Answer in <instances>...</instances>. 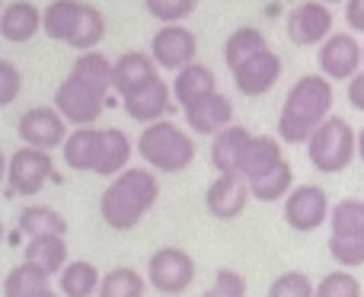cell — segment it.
Segmentation results:
<instances>
[{"instance_id": "cell-1", "label": "cell", "mask_w": 364, "mask_h": 297, "mask_svg": "<svg viewBox=\"0 0 364 297\" xmlns=\"http://www.w3.org/2000/svg\"><path fill=\"white\" fill-rule=\"evenodd\" d=\"M160 198V183L154 176L151 166H125L112 183L106 185L100 198V217L112 230H134L144 215L157 205Z\"/></svg>"}, {"instance_id": "cell-2", "label": "cell", "mask_w": 364, "mask_h": 297, "mask_svg": "<svg viewBox=\"0 0 364 297\" xmlns=\"http://www.w3.org/2000/svg\"><path fill=\"white\" fill-rule=\"evenodd\" d=\"M333 80L323 74H307L288 90L282 115H278V138L284 144H307L310 134L333 115Z\"/></svg>"}, {"instance_id": "cell-3", "label": "cell", "mask_w": 364, "mask_h": 297, "mask_svg": "<svg viewBox=\"0 0 364 297\" xmlns=\"http://www.w3.org/2000/svg\"><path fill=\"white\" fill-rule=\"evenodd\" d=\"M134 151L154 173H182L195 160V141L173 122L160 119L144 125Z\"/></svg>"}, {"instance_id": "cell-4", "label": "cell", "mask_w": 364, "mask_h": 297, "mask_svg": "<svg viewBox=\"0 0 364 297\" xmlns=\"http://www.w3.org/2000/svg\"><path fill=\"white\" fill-rule=\"evenodd\" d=\"M307 157L316 173L336 176V173L348 170V163L358 157V134L352 131V125H348L346 119L329 115V119L310 134Z\"/></svg>"}, {"instance_id": "cell-5", "label": "cell", "mask_w": 364, "mask_h": 297, "mask_svg": "<svg viewBox=\"0 0 364 297\" xmlns=\"http://www.w3.org/2000/svg\"><path fill=\"white\" fill-rule=\"evenodd\" d=\"M48 179H58L51 151H38V147L23 144L6 160V189H10V195L29 198L36 192H42Z\"/></svg>"}, {"instance_id": "cell-6", "label": "cell", "mask_w": 364, "mask_h": 297, "mask_svg": "<svg viewBox=\"0 0 364 297\" xmlns=\"http://www.w3.org/2000/svg\"><path fill=\"white\" fill-rule=\"evenodd\" d=\"M147 281L154 291L176 297L182 291H188L195 281V262L186 249L179 247H164L147 259Z\"/></svg>"}, {"instance_id": "cell-7", "label": "cell", "mask_w": 364, "mask_h": 297, "mask_svg": "<svg viewBox=\"0 0 364 297\" xmlns=\"http://www.w3.org/2000/svg\"><path fill=\"white\" fill-rule=\"evenodd\" d=\"M55 109L64 115L68 125H96L106 109V93L93 90L90 83L77 80V77H64L55 90Z\"/></svg>"}, {"instance_id": "cell-8", "label": "cell", "mask_w": 364, "mask_h": 297, "mask_svg": "<svg viewBox=\"0 0 364 297\" xmlns=\"http://www.w3.org/2000/svg\"><path fill=\"white\" fill-rule=\"evenodd\" d=\"M329 195L323 185H297L288 192L284 198V224L297 234H310V230H320L329 221Z\"/></svg>"}, {"instance_id": "cell-9", "label": "cell", "mask_w": 364, "mask_h": 297, "mask_svg": "<svg viewBox=\"0 0 364 297\" xmlns=\"http://www.w3.org/2000/svg\"><path fill=\"white\" fill-rule=\"evenodd\" d=\"M291 45L297 48H314L323 45L333 36V10L323 0H301L294 10L288 13V23H284Z\"/></svg>"}, {"instance_id": "cell-10", "label": "cell", "mask_w": 364, "mask_h": 297, "mask_svg": "<svg viewBox=\"0 0 364 297\" xmlns=\"http://www.w3.org/2000/svg\"><path fill=\"white\" fill-rule=\"evenodd\" d=\"M16 134L26 147H38V151H55L68 138V122L55 106H36L29 112L19 115Z\"/></svg>"}, {"instance_id": "cell-11", "label": "cell", "mask_w": 364, "mask_h": 297, "mask_svg": "<svg viewBox=\"0 0 364 297\" xmlns=\"http://www.w3.org/2000/svg\"><path fill=\"white\" fill-rule=\"evenodd\" d=\"M195 55H198V38H195V32L186 29V26L170 23V26H160V29L154 32L151 58L157 68L176 74V70H182L186 64L195 61Z\"/></svg>"}, {"instance_id": "cell-12", "label": "cell", "mask_w": 364, "mask_h": 297, "mask_svg": "<svg viewBox=\"0 0 364 297\" xmlns=\"http://www.w3.org/2000/svg\"><path fill=\"white\" fill-rule=\"evenodd\" d=\"M316 61H320V74L329 77V80H352L364 68L361 42L352 32H333V36L320 45Z\"/></svg>"}, {"instance_id": "cell-13", "label": "cell", "mask_w": 364, "mask_h": 297, "mask_svg": "<svg viewBox=\"0 0 364 297\" xmlns=\"http://www.w3.org/2000/svg\"><path fill=\"white\" fill-rule=\"evenodd\" d=\"M282 70H284L282 58H278L272 48H262L259 55H252L250 61L237 64L230 74H233V87H237L243 96H265L278 80H282Z\"/></svg>"}, {"instance_id": "cell-14", "label": "cell", "mask_w": 364, "mask_h": 297, "mask_svg": "<svg viewBox=\"0 0 364 297\" xmlns=\"http://www.w3.org/2000/svg\"><path fill=\"white\" fill-rule=\"evenodd\" d=\"M250 198H252L250 183L240 173H220L205 192V208L218 221H233V217H240L246 211Z\"/></svg>"}, {"instance_id": "cell-15", "label": "cell", "mask_w": 364, "mask_h": 297, "mask_svg": "<svg viewBox=\"0 0 364 297\" xmlns=\"http://www.w3.org/2000/svg\"><path fill=\"white\" fill-rule=\"evenodd\" d=\"M173 90L164 77H154L151 83H144L141 90L122 96V109L128 112V119L141 122V125H151V122H160L166 112H173Z\"/></svg>"}, {"instance_id": "cell-16", "label": "cell", "mask_w": 364, "mask_h": 297, "mask_svg": "<svg viewBox=\"0 0 364 297\" xmlns=\"http://www.w3.org/2000/svg\"><path fill=\"white\" fill-rule=\"evenodd\" d=\"M182 115H186V125L192 128L195 134H218L224 131L227 125H233V102L227 99L220 90H214V93L201 96L198 102H192V106L182 109Z\"/></svg>"}, {"instance_id": "cell-17", "label": "cell", "mask_w": 364, "mask_h": 297, "mask_svg": "<svg viewBox=\"0 0 364 297\" xmlns=\"http://www.w3.org/2000/svg\"><path fill=\"white\" fill-rule=\"evenodd\" d=\"M154 77H157V64L147 51H125L112 61V90L119 93V99L151 83Z\"/></svg>"}, {"instance_id": "cell-18", "label": "cell", "mask_w": 364, "mask_h": 297, "mask_svg": "<svg viewBox=\"0 0 364 297\" xmlns=\"http://www.w3.org/2000/svg\"><path fill=\"white\" fill-rule=\"evenodd\" d=\"M100 151H102V128H93V125L74 128L61 144L64 163H68L74 173H96Z\"/></svg>"}, {"instance_id": "cell-19", "label": "cell", "mask_w": 364, "mask_h": 297, "mask_svg": "<svg viewBox=\"0 0 364 297\" xmlns=\"http://www.w3.org/2000/svg\"><path fill=\"white\" fill-rule=\"evenodd\" d=\"M42 32V10L29 0H13L0 10V36L13 45H23Z\"/></svg>"}, {"instance_id": "cell-20", "label": "cell", "mask_w": 364, "mask_h": 297, "mask_svg": "<svg viewBox=\"0 0 364 297\" xmlns=\"http://www.w3.org/2000/svg\"><path fill=\"white\" fill-rule=\"evenodd\" d=\"M250 141H252L250 128L227 125L211 141V166L218 173H240V163H243V153L250 147Z\"/></svg>"}, {"instance_id": "cell-21", "label": "cell", "mask_w": 364, "mask_h": 297, "mask_svg": "<svg viewBox=\"0 0 364 297\" xmlns=\"http://www.w3.org/2000/svg\"><path fill=\"white\" fill-rule=\"evenodd\" d=\"M170 90H173V102H176L179 109H186V106H192V102H198L201 96L214 93V90H218V77H214L211 68L192 61V64H186L182 70H176Z\"/></svg>"}, {"instance_id": "cell-22", "label": "cell", "mask_w": 364, "mask_h": 297, "mask_svg": "<svg viewBox=\"0 0 364 297\" xmlns=\"http://www.w3.org/2000/svg\"><path fill=\"white\" fill-rule=\"evenodd\" d=\"M282 163H284V153H282L278 138H272V134H252L250 147L243 153V163H240V176L246 183H252V179H262L265 173H272Z\"/></svg>"}, {"instance_id": "cell-23", "label": "cell", "mask_w": 364, "mask_h": 297, "mask_svg": "<svg viewBox=\"0 0 364 297\" xmlns=\"http://www.w3.org/2000/svg\"><path fill=\"white\" fill-rule=\"evenodd\" d=\"M83 16V0H51L42 10V32L55 42L68 45L77 32V23Z\"/></svg>"}, {"instance_id": "cell-24", "label": "cell", "mask_w": 364, "mask_h": 297, "mask_svg": "<svg viewBox=\"0 0 364 297\" xmlns=\"http://www.w3.org/2000/svg\"><path fill=\"white\" fill-rule=\"evenodd\" d=\"M4 297H61L51 291L48 272L38 269L36 262H19L4 281Z\"/></svg>"}, {"instance_id": "cell-25", "label": "cell", "mask_w": 364, "mask_h": 297, "mask_svg": "<svg viewBox=\"0 0 364 297\" xmlns=\"http://www.w3.org/2000/svg\"><path fill=\"white\" fill-rule=\"evenodd\" d=\"M134 157V144L122 128H102V151L96 163V176H119Z\"/></svg>"}, {"instance_id": "cell-26", "label": "cell", "mask_w": 364, "mask_h": 297, "mask_svg": "<svg viewBox=\"0 0 364 297\" xmlns=\"http://www.w3.org/2000/svg\"><path fill=\"white\" fill-rule=\"evenodd\" d=\"M26 262H36L38 269H45L48 275L61 272L68 266V243L61 234H42V237H29L26 243Z\"/></svg>"}, {"instance_id": "cell-27", "label": "cell", "mask_w": 364, "mask_h": 297, "mask_svg": "<svg viewBox=\"0 0 364 297\" xmlns=\"http://www.w3.org/2000/svg\"><path fill=\"white\" fill-rule=\"evenodd\" d=\"M262 48H269L265 32L256 29V26H240V29H233L230 36H227V42H224V64L233 70L237 64L250 61V58L259 55Z\"/></svg>"}, {"instance_id": "cell-28", "label": "cell", "mask_w": 364, "mask_h": 297, "mask_svg": "<svg viewBox=\"0 0 364 297\" xmlns=\"http://www.w3.org/2000/svg\"><path fill=\"white\" fill-rule=\"evenodd\" d=\"M58 288H61V297H93L100 291V272H96L93 262L74 259L61 269Z\"/></svg>"}, {"instance_id": "cell-29", "label": "cell", "mask_w": 364, "mask_h": 297, "mask_svg": "<svg viewBox=\"0 0 364 297\" xmlns=\"http://www.w3.org/2000/svg\"><path fill=\"white\" fill-rule=\"evenodd\" d=\"M70 77L90 83V87L100 90V93H109V90H112V61H109L102 51H93V48L80 51V58L74 61Z\"/></svg>"}, {"instance_id": "cell-30", "label": "cell", "mask_w": 364, "mask_h": 297, "mask_svg": "<svg viewBox=\"0 0 364 297\" xmlns=\"http://www.w3.org/2000/svg\"><path fill=\"white\" fill-rule=\"evenodd\" d=\"M291 183H294V173H291L288 163H282V166H275L272 173H265L262 179H252V183H250V195L256 198V202H265V205L284 202V198H288V192H291Z\"/></svg>"}, {"instance_id": "cell-31", "label": "cell", "mask_w": 364, "mask_h": 297, "mask_svg": "<svg viewBox=\"0 0 364 297\" xmlns=\"http://www.w3.org/2000/svg\"><path fill=\"white\" fill-rule=\"evenodd\" d=\"M102 38H106V16H102L100 6L83 4V16H80V23H77V32L68 42V48L90 51V48H96Z\"/></svg>"}, {"instance_id": "cell-32", "label": "cell", "mask_w": 364, "mask_h": 297, "mask_svg": "<svg viewBox=\"0 0 364 297\" xmlns=\"http://www.w3.org/2000/svg\"><path fill=\"white\" fill-rule=\"evenodd\" d=\"M19 230L26 237H42V234H68V221L58 215L55 208H42V205H32V208H23L19 215Z\"/></svg>"}, {"instance_id": "cell-33", "label": "cell", "mask_w": 364, "mask_h": 297, "mask_svg": "<svg viewBox=\"0 0 364 297\" xmlns=\"http://www.w3.org/2000/svg\"><path fill=\"white\" fill-rule=\"evenodd\" d=\"M329 227H333V237H364V202L342 198L339 205H333Z\"/></svg>"}, {"instance_id": "cell-34", "label": "cell", "mask_w": 364, "mask_h": 297, "mask_svg": "<svg viewBox=\"0 0 364 297\" xmlns=\"http://www.w3.org/2000/svg\"><path fill=\"white\" fill-rule=\"evenodd\" d=\"M144 288L147 281L134 269H112L109 275L100 279L96 297H144Z\"/></svg>"}, {"instance_id": "cell-35", "label": "cell", "mask_w": 364, "mask_h": 297, "mask_svg": "<svg viewBox=\"0 0 364 297\" xmlns=\"http://www.w3.org/2000/svg\"><path fill=\"white\" fill-rule=\"evenodd\" d=\"M144 6L157 23L170 26V23H182V19L192 16L198 0H144Z\"/></svg>"}, {"instance_id": "cell-36", "label": "cell", "mask_w": 364, "mask_h": 297, "mask_svg": "<svg viewBox=\"0 0 364 297\" xmlns=\"http://www.w3.org/2000/svg\"><path fill=\"white\" fill-rule=\"evenodd\" d=\"M329 256L342 269L364 266V237H329Z\"/></svg>"}, {"instance_id": "cell-37", "label": "cell", "mask_w": 364, "mask_h": 297, "mask_svg": "<svg viewBox=\"0 0 364 297\" xmlns=\"http://www.w3.org/2000/svg\"><path fill=\"white\" fill-rule=\"evenodd\" d=\"M316 297H361V281L346 269H336L316 285Z\"/></svg>"}, {"instance_id": "cell-38", "label": "cell", "mask_w": 364, "mask_h": 297, "mask_svg": "<svg viewBox=\"0 0 364 297\" xmlns=\"http://www.w3.org/2000/svg\"><path fill=\"white\" fill-rule=\"evenodd\" d=\"M269 297H316V288L304 272H284L269 285Z\"/></svg>"}, {"instance_id": "cell-39", "label": "cell", "mask_w": 364, "mask_h": 297, "mask_svg": "<svg viewBox=\"0 0 364 297\" xmlns=\"http://www.w3.org/2000/svg\"><path fill=\"white\" fill-rule=\"evenodd\" d=\"M201 297H246V279L240 272H233V269H220L214 275V285Z\"/></svg>"}, {"instance_id": "cell-40", "label": "cell", "mask_w": 364, "mask_h": 297, "mask_svg": "<svg viewBox=\"0 0 364 297\" xmlns=\"http://www.w3.org/2000/svg\"><path fill=\"white\" fill-rule=\"evenodd\" d=\"M19 93H23V74H19V68L13 61L0 58V109L16 102Z\"/></svg>"}, {"instance_id": "cell-41", "label": "cell", "mask_w": 364, "mask_h": 297, "mask_svg": "<svg viewBox=\"0 0 364 297\" xmlns=\"http://www.w3.org/2000/svg\"><path fill=\"white\" fill-rule=\"evenodd\" d=\"M346 23L352 32H364V0H346Z\"/></svg>"}, {"instance_id": "cell-42", "label": "cell", "mask_w": 364, "mask_h": 297, "mask_svg": "<svg viewBox=\"0 0 364 297\" xmlns=\"http://www.w3.org/2000/svg\"><path fill=\"white\" fill-rule=\"evenodd\" d=\"M348 102H352V109H358V112H364V70H358V74L348 80V90H346Z\"/></svg>"}, {"instance_id": "cell-43", "label": "cell", "mask_w": 364, "mask_h": 297, "mask_svg": "<svg viewBox=\"0 0 364 297\" xmlns=\"http://www.w3.org/2000/svg\"><path fill=\"white\" fill-rule=\"evenodd\" d=\"M358 160H361V163H364V128H361V131H358Z\"/></svg>"}, {"instance_id": "cell-44", "label": "cell", "mask_w": 364, "mask_h": 297, "mask_svg": "<svg viewBox=\"0 0 364 297\" xmlns=\"http://www.w3.org/2000/svg\"><path fill=\"white\" fill-rule=\"evenodd\" d=\"M6 179V157H4V151H0V183Z\"/></svg>"}, {"instance_id": "cell-45", "label": "cell", "mask_w": 364, "mask_h": 297, "mask_svg": "<svg viewBox=\"0 0 364 297\" xmlns=\"http://www.w3.org/2000/svg\"><path fill=\"white\" fill-rule=\"evenodd\" d=\"M323 4H346V0H323Z\"/></svg>"}, {"instance_id": "cell-46", "label": "cell", "mask_w": 364, "mask_h": 297, "mask_svg": "<svg viewBox=\"0 0 364 297\" xmlns=\"http://www.w3.org/2000/svg\"><path fill=\"white\" fill-rule=\"evenodd\" d=\"M0 240H4V224H0Z\"/></svg>"}, {"instance_id": "cell-47", "label": "cell", "mask_w": 364, "mask_h": 297, "mask_svg": "<svg viewBox=\"0 0 364 297\" xmlns=\"http://www.w3.org/2000/svg\"><path fill=\"white\" fill-rule=\"evenodd\" d=\"M361 61H364V45H361Z\"/></svg>"}, {"instance_id": "cell-48", "label": "cell", "mask_w": 364, "mask_h": 297, "mask_svg": "<svg viewBox=\"0 0 364 297\" xmlns=\"http://www.w3.org/2000/svg\"><path fill=\"white\" fill-rule=\"evenodd\" d=\"M0 10H4V0H0Z\"/></svg>"}]
</instances>
